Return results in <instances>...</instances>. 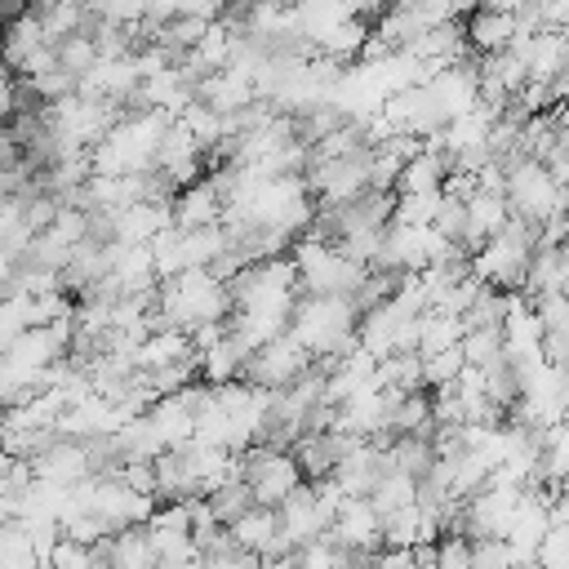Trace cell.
Wrapping results in <instances>:
<instances>
[{"label": "cell", "mask_w": 569, "mask_h": 569, "mask_svg": "<svg viewBox=\"0 0 569 569\" xmlns=\"http://www.w3.org/2000/svg\"><path fill=\"white\" fill-rule=\"evenodd\" d=\"M356 316L351 293H298L284 329L311 351V360H333L356 342Z\"/></svg>", "instance_id": "cell-1"}, {"label": "cell", "mask_w": 569, "mask_h": 569, "mask_svg": "<svg viewBox=\"0 0 569 569\" xmlns=\"http://www.w3.org/2000/svg\"><path fill=\"white\" fill-rule=\"evenodd\" d=\"M502 196H507V209L529 222H542L547 213L565 209V187L551 182V173L533 156H511L502 164Z\"/></svg>", "instance_id": "cell-2"}, {"label": "cell", "mask_w": 569, "mask_h": 569, "mask_svg": "<svg viewBox=\"0 0 569 569\" xmlns=\"http://www.w3.org/2000/svg\"><path fill=\"white\" fill-rule=\"evenodd\" d=\"M307 365H311V351H307V347L284 329V333L267 338L262 347H253V351L244 356L240 378H244V382H253V387L276 391V387H289Z\"/></svg>", "instance_id": "cell-3"}, {"label": "cell", "mask_w": 569, "mask_h": 569, "mask_svg": "<svg viewBox=\"0 0 569 569\" xmlns=\"http://www.w3.org/2000/svg\"><path fill=\"white\" fill-rule=\"evenodd\" d=\"M329 538L347 551V560H373V551L382 547L373 502L369 498H342L333 520H329Z\"/></svg>", "instance_id": "cell-4"}, {"label": "cell", "mask_w": 569, "mask_h": 569, "mask_svg": "<svg viewBox=\"0 0 569 569\" xmlns=\"http://www.w3.org/2000/svg\"><path fill=\"white\" fill-rule=\"evenodd\" d=\"M427 93H431V102L440 107L445 120L458 116V111H467V107L476 102V53H467V58L440 67V71L427 80Z\"/></svg>", "instance_id": "cell-5"}, {"label": "cell", "mask_w": 569, "mask_h": 569, "mask_svg": "<svg viewBox=\"0 0 569 569\" xmlns=\"http://www.w3.org/2000/svg\"><path fill=\"white\" fill-rule=\"evenodd\" d=\"M276 520H280V529H284V538H289L293 547H302V542H311V538H320V533L329 529V516H325L320 502L311 498V485H307V480L276 507Z\"/></svg>", "instance_id": "cell-6"}, {"label": "cell", "mask_w": 569, "mask_h": 569, "mask_svg": "<svg viewBox=\"0 0 569 569\" xmlns=\"http://www.w3.org/2000/svg\"><path fill=\"white\" fill-rule=\"evenodd\" d=\"M462 213H467V222H462V249L471 253L476 244H485L502 222H507V196L502 191H485V187H476L467 200H462Z\"/></svg>", "instance_id": "cell-7"}, {"label": "cell", "mask_w": 569, "mask_h": 569, "mask_svg": "<svg viewBox=\"0 0 569 569\" xmlns=\"http://www.w3.org/2000/svg\"><path fill=\"white\" fill-rule=\"evenodd\" d=\"M147 422H151V431H156V440H160V449H178V445H187L191 440V427H196V409L178 396V391H169V396H156L147 409Z\"/></svg>", "instance_id": "cell-8"}, {"label": "cell", "mask_w": 569, "mask_h": 569, "mask_svg": "<svg viewBox=\"0 0 569 569\" xmlns=\"http://www.w3.org/2000/svg\"><path fill=\"white\" fill-rule=\"evenodd\" d=\"M462 36L471 44V53H498L516 40V18L511 9H471L467 22H462Z\"/></svg>", "instance_id": "cell-9"}, {"label": "cell", "mask_w": 569, "mask_h": 569, "mask_svg": "<svg viewBox=\"0 0 569 569\" xmlns=\"http://www.w3.org/2000/svg\"><path fill=\"white\" fill-rule=\"evenodd\" d=\"M169 209H173V227H204V222H218L222 218V196L213 191L209 178H196V182H187V187L173 191Z\"/></svg>", "instance_id": "cell-10"}, {"label": "cell", "mask_w": 569, "mask_h": 569, "mask_svg": "<svg viewBox=\"0 0 569 569\" xmlns=\"http://www.w3.org/2000/svg\"><path fill=\"white\" fill-rule=\"evenodd\" d=\"M151 476H156V498H164V502H173V498H196V493H200V480H196V471L187 467L182 449H160V453L151 458Z\"/></svg>", "instance_id": "cell-11"}, {"label": "cell", "mask_w": 569, "mask_h": 569, "mask_svg": "<svg viewBox=\"0 0 569 569\" xmlns=\"http://www.w3.org/2000/svg\"><path fill=\"white\" fill-rule=\"evenodd\" d=\"M187 356H196V347H191L187 329H169V325L147 329V338L133 347V365H138V369H156V365L187 360Z\"/></svg>", "instance_id": "cell-12"}, {"label": "cell", "mask_w": 569, "mask_h": 569, "mask_svg": "<svg viewBox=\"0 0 569 569\" xmlns=\"http://www.w3.org/2000/svg\"><path fill=\"white\" fill-rule=\"evenodd\" d=\"M445 173H449V151H445V147H440V151L422 147V151H413V156L400 164L391 191H431V187L445 182Z\"/></svg>", "instance_id": "cell-13"}, {"label": "cell", "mask_w": 569, "mask_h": 569, "mask_svg": "<svg viewBox=\"0 0 569 569\" xmlns=\"http://www.w3.org/2000/svg\"><path fill=\"white\" fill-rule=\"evenodd\" d=\"M244 347L231 338V333H222L218 342H209L204 351H196V373L204 378V382H227V378H240V365H244Z\"/></svg>", "instance_id": "cell-14"}, {"label": "cell", "mask_w": 569, "mask_h": 569, "mask_svg": "<svg viewBox=\"0 0 569 569\" xmlns=\"http://www.w3.org/2000/svg\"><path fill=\"white\" fill-rule=\"evenodd\" d=\"M280 529V520H276V507H262V502H249L231 525H227V533H231V542L236 547H244V551H262L267 547V538Z\"/></svg>", "instance_id": "cell-15"}, {"label": "cell", "mask_w": 569, "mask_h": 569, "mask_svg": "<svg viewBox=\"0 0 569 569\" xmlns=\"http://www.w3.org/2000/svg\"><path fill=\"white\" fill-rule=\"evenodd\" d=\"M369 36V22L365 18H356V13H347L342 22H333L320 40H316V53H325V58H333V62H356V53H360V40Z\"/></svg>", "instance_id": "cell-16"}, {"label": "cell", "mask_w": 569, "mask_h": 569, "mask_svg": "<svg viewBox=\"0 0 569 569\" xmlns=\"http://www.w3.org/2000/svg\"><path fill=\"white\" fill-rule=\"evenodd\" d=\"M462 338V316L453 311H436V307H422L418 311V356H431L440 347H453Z\"/></svg>", "instance_id": "cell-17"}, {"label": "cell", "mask_w": 569, "mask_h": 569, "mask_svg": "<svg viewBox=\"0 0 569 569\" xmlns=\"http://www.w3.org/2000/svg\"><path fill=\"white\" fill-rule=\"evenodd\" d=\"M204 502H209V511H213L218 525H231V520L253 502V493H249V485H244L240 476H227V480H218V485L204 493Z\"/></svg>", "instance_id": "cell-18"}, {"label": "cell", "mask_w": 569, "mask_h": 569, "mask_svg": "<svg viewBox=\"0 0 569 569\" xmlns=\"http://www.w3.org/2000/svg\"><path fill=\"white\" fill-rule=\"evenodd\" d=\"M440 187L431 191H396L391 196V222H431L440 209Z\"/></svg>", "instance_id": "cell-19"}, {"label": "cell", "mask_w": 569, "mask_h": 569, "mask_svg": "<svg viewBox=\"0 0 569 569\" xmlns=\"http://www.w3.org/2000/svg\"><path fill=\"white\" fill-rule=\"evenodd\" d=\"M53 53H58V67L71 71V76H84V71L98 62V49H93V36H89V31L62 36V40L53 44Z\"/></svg>", "instance_id": "cell-20"}, {"label": "cell", "mask_w": 569, "mask_h": 569, "mask_svg": "<svg viewBox=\"0 0 569 569\" xmlns=\"http://www.w3.org/2000/svg\"><path fill=\"white\" fill-rule=\"evenodd\" d=\"M418 365H422V387L453 382L458 369H462V347H458V342H453V347H440V351H431V356H418Z\"/></svg>", "instance_id": "cell-21"}, {"label": "cell", "mask_w": 569, "mask_h": 569, "mask_svg": "<svg viewBox=\"0 0 569 569\" xmlns=\"http://www.w3.org/2000/svg\"><path fill=\"white\" fill-rule=\"evenodd\" d=\"M533 565H542V569H569V525H547V533L533 547Z\"/></svg>", "instance_id": "cell-22"}, {"label": "cell", "mask_w": 569, "mask_h": 569, "mask_svg": "<svg viewBox=\"0 0 569 569\" xmlns=\"http://www.w3.org/2000/svg\"><path fill=\"white\" fill-rule=\"evenodd\" d=\"M44 565H53V569H89V565H98V551L89 542H76L67 533H58L49 556H44Z\"/></svg>", "instance_id": "cell-23"}, {"label": "cell", "mask_w": 569, "mask_h": 569, "mask_svg": "<svg viewBox=\"0 0 569 569\" xmlns=\"http://www.w3.org/2000/svg\"><path fill=\"white\" fill-rule=\"evenodd\" d=\"M471 569H511V547L502 533L471 538Z\"/></svg>", "instance_id": "cell-24"}, {"label": "cell", "mask_w": 569, "mask_h": 569, "mask_svg": "<svg viewBox=\"0 0 569 569\" xmlns=\"http://www.w3.org/2000/svg\"><path fill=\"white\" fill-rule=\"evenodd\" d=\"M22 80L31 84V93H36L40 102H53V98H62V93L76 89V76L62 71V67H49V71H40V76H22Z\"/></svg>", "instance_id": "cell-25"}, {"label": "cell", "mask_w": 569, "mask_h": 569, "mask_svg": "<svg viewBox=\"0 0 569 569\" xmlns=\"http://www.w3.org/2000/svg\"><path fill=\"white\" fill-rule=\"evenodd\" d=\"M533 9H538L542 27H565L569 22V0H533Z\"/></svg>", "instance_id": "cell-26"}, {"label": "cell", "mask_w": 569, "mask_h": 569, "mask_svg": "<svg viewBox=\"0 0 569 569\" xmlns=\"http://www.w3.org/2000/svg\"><path fill=\"white\" fill-rule=\"evenodd\" d=\"M227 9V0H178V13H191V18H204V22H218Z\"/></svg>", "instance_id": "cell-27"}, {"label": "cell", "mask_w": 569, "mask_h": 569, "mask_svg": "<svg viewBox=\"0 0 569 569\" xmlns=\"http://www.w3.org/2000/svg\"><path fill=\"white\" fill-rule=\"evenodd\" d=\"M178 13V0H142V18L151 22H169Z\"/></svg>", "instance_id": "cell-28"}, {"label": "cell", "mask_w": 569, "mask_h": 569, "mask_svg": "<svg viewBox=\"0 0 569 569\" xmlns=\"http://www.w3.org/2000/svg\"><path fill=\"white\" fill-rule=\"evenodd\" d=\"M387 4H391V0H347V9H351L356 18H365V22H373V18H378Z\"/></svg>", "instance_id": "cell-29"}, {"label": "cell", "mask_w": 569, "mask_h": 569, "mask_svg": "<svg viewBox=\"0 0 569 569\" xmlns=\"http://www.w3.org/2000/svg\"><path fill=\"white\" fill-rule=\"evenodd\" d=\"M480 9H516V4H525V0H476Z\"/></svg>", "instance_id": "cell-30"}]
</instances>
